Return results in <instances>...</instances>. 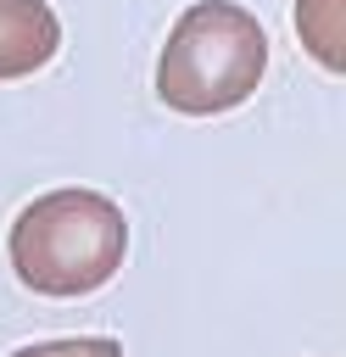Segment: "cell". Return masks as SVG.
<instances>
[{
	"label": "cell",
	"mask_w": 346,
	"mask_h": 357,
	"mask_svg": "<svg viewBox=\"0 0 346 357\" xmlns=\"http://www.w3.org/2000/svg\"><path fill=\"white\" fill-rule=\"evenodd\" d=\"M11 273L33 296H89L128 257V218L100 190H45L11 223Z\"/></svg>",
	"instance_id": "1"
},
{
	"label": "cell",
	"mask_w": 346,
	"mask_h": 357,
	"mask_svg": "<svg viewBox=\"0 0 346 357\" xmlns=\"http://www.w3.org/2000/svg\"><path fill=\"white\" fill-rule=\"evenodd\" d=\"M268 73V33L234 0H195L167 28L156 56V95L184 117H218L257 95Z\"/></svg>",
	"instance_id": "2"
},
{
	"label": "cell",
	"mask_w": 346,
	"mask_h": 357,
	"mask_svg": "<svg viewBox=\"0 0 346 357\" xmlns=\"http://www.w3.org/2000/svg\"><path fill=\"white\" fill-rule=\"evenodd\" d=\"M296 33L324 73H346V0H296Z\"/></svg>",
	"instance_id": "4"
},
{
	"label": "cell",
	"mask_w": 346,
	"mask_h": 357,
	"mask_svg": "<svg viewBox=\"0 0 346 357\" xmlns=\"http://www.w3.org/2000/svg\"><path fill=\"white\" fill-rule=\"evenodd\" d=\"M61 50V22L45 0H0V84L39 73Z\"/></svg>",
	"instance_id": "3"
},
{
	"label": "cell",
	"mask_w": 346,
	"mask_h": 357,
	"mask_svg": "<svg viewBox=\"0 0 346 357\" xmlns=\"http://www.w3.org/2000/svg\"><path fill=\"white\" fill-rule=\"evenodd\" d=\"M11 357H123V346L106 340V335H73V340H33V346H17Z\"/></svg>",
	"instance_id": "5"
}]
</instances>
